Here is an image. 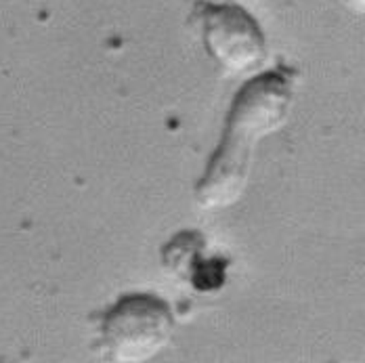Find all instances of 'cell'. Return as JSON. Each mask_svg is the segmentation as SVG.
<instances>
[{"instance_id": "obj_1", "label": "cell", "mask_w": 365, "mask_h": 363, "mask_svg": "<svg viewBox=\"0 0 365 363\" xmlns=\"http://www.w3.org/2000/svg\"><path fill=\"white\" fill-rule=\"evenodd\" d=\"M290 106L292 72L288 68L260 73L237 93L219 149L195 185L202 208H225L242 195L250 175L252 147L284 126Z\"/></svg>"}, {"instance_id": "obj_2", "label": "cell", "mask_w": 365, "mask_h": 363, "mask_svg": "<svg viewBox=\"0 0 365 363\" xmlns=\"http://www.w3.org/2000/svg\"><path fill=\"white\" fill-rule=\"evenodd\" d=\"M175 317L153 294H126L103 315L101 342L110 359L139 363L158 355L173 338Z\"/></svg>"}, {"instance_id": "obj_3", "label": "cell", "mask_w": 365, "mask_h": 363, "mask_svg": "<svg viewBox=\"0 0 365 363\" xmlns=\"http://www.w3.org/2000/svg\"><path fill=\"white\" fill-rule=\"evenodd\" d=\"M191 19L202 28L206 51L227 73L250 72L264 61V34L244 6L200 0Z\"/></svg>"}, {"instance_id": "obj_4", "label": "cell", "mask_w": 365, "mask_h": 363, "mask_svg": "<svg viewBox=\"0 0 365 363\" xmlns=\"http://www.w3.org/2000/svg\"><path fill=\"white\" fill-rule=\"evenodd\" d=\"M349 9H353L355 13H364V0H342Z\"/></svg>"}]
</instances>
